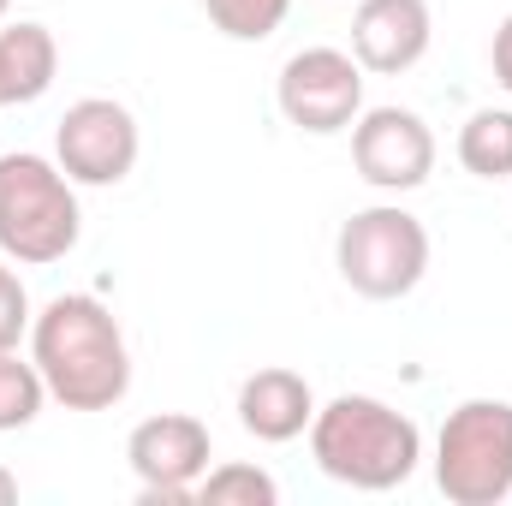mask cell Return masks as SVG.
Segmentation results:
<instances>
[{
    "mask_svg": "<svg viewBox=\"0 0 512 506\" xmlns=\"http://www.w3.org/2000/svg\"><path fill=\"white\" fill-rule=\"evenodd\" d=\"M453 149L471 179H512V108H477Z\"/></svg>",
    "mask_w": 512,
    "mask_h": 506,
    "instance_id": "13",
    "label": "cell"
},
{
    "mask_svg": "<svg viewBox=\"0 0 512 506\" xmlns=\"http://www.w3.org/2000/svg\"><path fill=\"white\" fill-rule=\"evenodd\" d=\"M352 167L370 191L405 197L435 173V131L411 108H364L352 120Z\"/></svg>",
    "mask_w": 512,
    "mask_h": 506,
    "instance_id": "9",
    "label": "cell"
},
{
    "mask_svg": "<svg viewBox=\"0 0 512 506\" xmlns=\"http://www.w3.org/2000/svg\"><path fill=\"white\" fill-rule=\"evenodd\" d=\"M0 108H12V84H6V66H0Z\"/></svg>",
    "mask_w": 512,
    "mask_h": 506,
    "instance_id": "20",
    "label": "cell"
},
{
    "mask_svg": "<svg viewBox=\"0 0 512 506\" xmlns=\"http://www.w3.org/2000/svg\"><path fill=\"white\" fill-rule=\"evenodd\" d=\"M0 66H6V84H12V108L18 102H42L54 90V72H60V42L48 24L36 18H18V24H0Z\"/></svg>",
    "mask_w": 512,
    "mask_h": 506,
    "instance_id": "12",
    "label": "cell"
},
{
    "mask_svg": "<svg viewBox=\"0 0 512 506\" xmlns=\"http://www.w3.org/2000/svg\"><path fill=\"white\" fill-rule=\"evenodd\" d=\"M274 102L286 126L310 137L352 131L364 114V66L352 60V48H298L274 78Z\"/></svg>",
    "mask_w": 512,
    "mask_h": 506,
    "instance_id": "6",
    "label": "cell"
},
{
    "mask_svg": "<svg viewBox=\"0 0 512 506\" xmlns=\"http://www.w3.org/2000/svg\"><path fill=\"white\" fill-rule=\"evenodd\" d=\"M334 268L370 304L411 298L423 286V274H429V227L411 209H399V203H370V209H358L340 227Z\"/></svg>",
    "mask_w": 512,
    "mask_h": 506,
    "instance_id": "4",
    "label": "cell"
},
{
    "mask_svg": "<svg viewBox=\"0 0 512 506\" xmlns=\"http://www.w3.org/2000/svg\"><path fill=\"white\" fill-rule=\"evenodd\" d=\"M203 12L227 42H268L286 24L292 0H203Z\"/></svg>",
    "mask_w": 512,
    "mask_h": 506,
    "instance_id": "16",
    "label": "cell"
},
{
    "mask_svg": "<svg viewBox=\"0 0 512 506\" xmlns=\"http://www.w3.org/2000/svg\"><path fill=\"white\" fill-rule=\"evenodd\" d=\"M126 459L137 471V501L143 506H185L197 501V483L215 459L209 423L191 411H155L126 435Z\"/></svg>",
    "mask_w": 512,
    "mask_h": 506,
    "instance_id": "7",
    "label": "cell"
},
{
    "mask_svg": "<svg viewBox=\"0 0 512 506\" xmlns=\"http://www.w3.org/2000/svg\"><path fill=\"white\" fill-rule=\"evenodd\" d=\"M30 358L48 381V399L66 411H114L131 393V346L114 310L90 292H60L36 310Z\"/></svg>",
    "mask_w": 512,
    "mask_h": 506,
    "instance_id": "1",
    "label": "cell"
},
{
    "mask_svg": "<svg viewBox=\"0 0 512 506\" xmlns=\"http://www.w3.org/2000/svg\"><path fill=\"white\" fill-rule=\"evenodd\" d=\"M489 66H495V84L512 96V12L501 18V30H495V42H489Z\"/></svg>",
    "mask_w": 512,
    "mask_h": 506,
    "instance_id": "18",
    "label": "cell"
},
{
    "mask_svg": "<svg viewBox=\"0 0 512 506\" xmlns=\"http://www.w3.org/2000/svg\"><path fill=\"white\" fill-rule=\"evenodd\" d=\"M137 149H143V131L131 120V108L114 96H84L54 126V161L66 167L72 185H90V191L131 179Z\"/></svg>",
    "mask_w": 512,
    "mask_h": 506,
    "instance_id": "8",
    "label": "cell"
},
{
    "mask_svg": "<svg viewBox=\"0 0 512 506\" xmlns=\"http://www.w3.org/2000/svg\"><path fill=\"white\" fill-rule=\"evenodd\" d=\"M197 501L203 506H274L280 501V483L262 465H215V471H203Z\"/></svg>",
    "mask_w": 512,
    "mask_h": 506,
    "instance_id": "15",
    "label": "cell"
},
{
    "mask_svg": "<svg viewBox=\"0 0 512 506\" xmlns=\"http://www.w3.org/2000/svg\"><path fill=\"white\" fill-rule=\"evenodd\" d=\"M310 459L322 477H334L358 495H387V489L411 483V471L423 459V429L376 393H340V399L316 405V417H310Z\"/></svg>",
    "mask_w": 512,
    "mask_h": 506,
    "instance_id": "2",
    "label": "cell"
},
{
    "mask_svg": "<svg viewBox=\"0 0 512 506\" xmlns=\"http://www.w3.org/2000/svg\"><path fill=\"white\" fill-rule=\"evenodd\" d=\"M435 489L453 506H501L512 495V399H465L435 435Z\"/></svg>",
    "mask_w": 512,
    "mask_h": 506,
    "instance_id": "5",
    "label": "cell"
},
{
    "mask_svg": "<svg viewBox=\"0 0 512 506\" xmlns=\"http://www.w3.org/2000/svg\"><path fill=\"white\" fill-rule=\"evenodd\" d=\"M310 417H316V393H310V381L298 376V370L268 364V370L239 381V423L256 441L286 447V441L310 435Z\"/></svg>",
    "mask_w": 512,
    "mask_h": 506,
    "instance_id": "11",
    "label": "cell"
},
{
    "mask_svg": "<svg viewBox=\"0 0 512 506\" xmlns=\"http://www.w3.org/2000/svg\"><path fill=\"white\" fill-rule=\"evenodd\" d=\"M30 322H36L30 292H24L18 268H6V262H0V352H18V346L30 340Z\"/></svg>",
    "mask_w": 512,
    "mask_h": 506,
    "instance_id": "17",
    "label": "cell"
},
{
    "mask_svg": "<svg viewBox=\"0 0 512 506\" xmlns=\"http://www.w3.org/2000/svg\"><path fill=\"white\" fill-rule=\"evenodd\" d=\"M78 233L84 215L66 167L36 149L0 155V256L24 268H48L78 251Z\"/></svg>",
    "mask_w": 512,
    "mask_h": 506,
    "instance_id": "3",
    "label": "cell"
},
{
    "mask_svg": "<svg viewBox=\"0 0 512 506\" xmlns=\"http://www.w3.org/2000/svg\"><path fill=\"white\" fill-rule=\"evenodd\" d=\"M6 12H12V0H0V24H6Z\"/></svg>",
    "mask_w": 512,
    "mask_h": 506,
    "instance_id": "21",
    "label": "cell"
},
{
    "mask_svg": "<svg viewBox=\"0 0 512 506\" xmlns=\"http://www.w3.org/2000/svg\"><path fill=\"white\" fill-rule=\"evenodd\" d=\"M435 42L429 0H358L352 12V60L376 78L411 72Z\"/></svg>",
    "mask_w": 512,
    "mask_h": 506,
    "instance_id": "10",
    "label": "cell"
},
{
    "mask_svg": "<svg viewBox=\"0 0 512 506\" xmlns=\"http://www.w3.org/2000/svg\"><path fill=\"white\" fill-rule=\"evenodd\" d=\"M12 501H18V477L0 465V506H12Z\"/></svg>",
    "mask_w": 512,
    "mask_h": 506,
    "instance_id": "19",
    "label": "cell"
},
{
    "mask_svg": "<svg viewBox=\"0 0 512 506\" xmlns=\"http://www.w3.org/2000/svg\"><path fill=\"white\" fill-rule=\"evenodd\" d=\"M48 405V381L36 370V358H18V352H0V435L12 429H30Z\"/></svg>",
    "mask_w": 512,
    "mask_h": 506,
    "instance_id": "14",
    "label": "cell"
}]
</instances>
